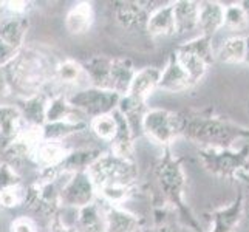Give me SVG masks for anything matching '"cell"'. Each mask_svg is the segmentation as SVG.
Instances as JSON below:
<instances>
[{
	"mask_svg": "<svg viewBox=\"0 0 249 232\" xmlns=\"http://www.w3.org/2000/svg\"><path fill=\"white\" fill-rule=\"evenodd\" d=\"M30 30V19L25 17H6L0 23V39L5 44L16 50H22L25 47V37Z\"/></svg>",
	"mask_w": 249,
	"mask_h": 232,
	"instance_id": "23",
	"label": "cell"
},
{
	"mask_svg": "<svg viewBox=\"0 0 249 232\" xmlns=\"http://www.w3.org/2000/svg\"><path fill=\"white\" fill-rule=\"evenodd\" d=\"M150 232H177V229H174V228L169 226V225H160L155 229H152Z\"/></svg>",
	"mask_w": 249,
	"mask_h": 232,
	"instance_id": "43",
	"label": "cell"
},
{
	"mask_svg": "<svg viewBox=\"0 0 249 232\" xmlns=\"http://www.w3.org/2000/svg\"><path fill=\"white\" fill-rule=\"evenodd\" d=\"M22 184V177L19 170L10 166L8 162L0 161V192L5 189L16 187Z\"/></svg>",
	"mask_w": 249,
	"mask_h": 232,
	"instance_id": "37",
	"label": "cell"
},
{
	"mask_svg": "<svg viewBox=\"0 0 249 232\" xmlns=\"http://www.w3.org/2000/svg\"><path fill=\"white\" fill-rule=\"evenodd\" d=\"M147 110H149L147 102H141L138 99L128 96V94H124V96L121 98V101H119V106H118V111L127 119L133 130L136 128V125L141 128L142 118H144Z\"/></svg>",
	"mask_w": 249,
	"mask_h": 232,
	"instance_id": "32",
	"label": "cell"
},
{
	"mask_svg": "<svg viewBox=\"0 0 249 232\" xmlns=\"http://www.w3.org/2000/svg\"><path fill=\"white\" fill-rule=\"evenodd\" d=\"M94 23V8L91 2L74 3L65 16V28L71 36H84Z\"/></svg>",
	"mask_w": 249,
	"mask_h": 232,
	"instance_id": "17",
	"label": "cell"
},
{
	"mask_svg": "<svg viewBox=\"0 0 249 232\" xmlns=\"http://www.w3.org/2000/svg\"><path fill=\"white\" fill-rule=\"evenodd\" d=\"M226 6L215 0H203L200 2L198 31L200 36L211 37L225 27Z\"/></svg>",
	"mask_w": 249,
	"mask_h": 232,
	"instance_id": "14",
	"label": "cell"
},
{
	"mask_svg": "<svg viewBox=\"0 0 249 232\" xmlns=\"http://www.w3.org/2000/svg\"><path fill=\"white\" fill-rule=\"evenodd\" d=\"M245 64L249 65V36L246 37V59H245Z\"/></svg>",
	"mask_w": 249,
	"mask_h": 232,
	"instance_id": "44",
	"label": "cell"
},
{
	"mask_svg": "<svg viewBox=\"0 0 249 232\" xmlns=\"http://www.w3.org/2000/svg\"><path fill=\"white\" fill-rule=\"evenodd\" d=\"M68 153H70V150L65 147L64 143L42 140L36 152H34L33 162L39 167V170L56 169L62 164Z\"/></svg>",
	"mask_w": 249,
	"mask_h": 232,
	"instance_id": "19",
	"label": "cell"
},
{
	"mask_svg": "<svg viewBox=\"0 0 249 232\" xmlns=\"http://www.w3.org/2000/svg\"><path fill=\"white\" fill-rule=\"evenodd\" d=\"M225 27L229 30H234V31H245L249 28L248 16H246V11H245L242 2L226 5Z\"/></svg>",
	"mask_w": 249,
	"mask_h": 232,
	"instance_id": "35",
	"label": "cell"
},
{
	"mask_svg": "<svg viewBox=\"0 0 249 232\" xmlns=\"http://www.w3.org/2000/svg\"><path fill=\"white\" fill-rule=\"evenodd\" d=\"M245 217L249 220V200L245 203Z\"/></svg>",
	"mask_w": 249,
	"mask_h": 232,
	"instance_id": "46",
	"label": "cell"
},
{
	"mask_svg": "<svg viewBox=\"0 0 249 232\" xmlns=\"http://www.w3.org/2000/svg\"><path fill=\"white\" fill-rule=\"evenodd\" d=\"M175 56L178 59L179 65L184 68V71L187 73V76L191 77V81L194 84V87L196 84H200L203 81V77L206 76L209 70V65L206 64L201 57H198L196 54L191 53V51H187L181 47H178L175 51Z\"/></svg>",
	"mask_w": 249,
	"mask_h": 232,
	"instance_id": "31",
	"label": "cell"
},
{
	"mask_svg": "<svg viewBox=\"0 0 249 232\" xmlns=\"http://www.w3.org/2000/svg\"><path fill=\"white\" fill-rule=\"evenodd\" d=\"M74 229L78 232H107L102 206L93 203L76 211Z\"/></svg>",
	"mask_w": 249,
	"mask_h": 232,
	"instance_id": "26",
	"label": "cell"
},
{
	"mask_svg": "<svg viewBox=\"0 0 249 232\" xmlns=\"http://www.w3.org/2000/svg\"><path fill=\"white\" fill-rule=\"evenodd\" d=\"M245 11H246V16H248V22H249V0H245V2H242Z\"/></svg>",
	"mask_w": 249,
	"mask_h": 232,
	"instance_id": "45",
	"label": "cell"
},
{
	"mask_svg": "<svg viewBox=\"0 0 249 232\" xmlns=\"http://www.w3.org/2000/svg\"><path fill=\"white\" fill-rule=\"evenodd\" d=\"M2 14H3V10H2V2H0V23H2Z\"/></svg>",
	"mask_w": 249,
	"mask_h": 232,
	"instance_id": "47",
	"label": "cell"
},
{
	"mask_svg": "<svg viewBox=\"0 0 249 232\" xmlns=\"http://www.w3.org/2000/svg\"><path fill=\"white\" fill-rule=\"evenodd\" d=\"M164 2L149 0H119L113 3V19L124 31L140 33L145 31L150 14Z\"/></svg>",
	"mask_w": 249,
	"mask_h": 232,
	"instance_id": "8",
	"label": "cell"
},
{
	"mask_svg": "<svg viewBox=\"0 0 249 232\" xmlns=\"http://www.w3.org/2000/svg\"><path fill=\"white\" fill-rule=\"evenodd\" d=\"M113 57L106 54H93L87 61H84V70L91 87L110 90V73Z\"/></svg>",
	"mask_w": 249,
	"mask_h": 232,
	"instance_id": "18",
	"label": "cell"
},
{
	"mask_svg": "<svg viewBox=\"0 0 249 232\" xmlns=\"http://www.w3.org/2000/svg\"><path fill=\"white\" fill-rule=\"evenodd\" d=\"M145 31H147V34L152 37L177 36L175 19H174V6H172V2L162 3L160 8H157V10L150 14Z\"/></svg>",
	"mask_w": 249,
	"mask_h": 232,
	"instance_id": "20",
	"label": "cell"
},
{
	"mask_svg": "<svg viewBox=\"0 0 249 232\" xmlns=\"http://www.w3.org/2000/svg\"><path fill=\"white\" fill-rule=\"evenodd\" d=\"M48 232H78V231L74 229V226L67 225V223L61 218V215H56L53 218H50Z\"/></svg>",
	"mask_w": 249,
	"mask_h": 232,
	"instance_id": "41",
	"label": "cell"
},
{
	"mask_svg": "<svg viewBox=\"0 0 249 232\" xmlns=\"http://www.w3.org/2000/svg\"><path fill=\"white\" fill-rule=\"evenodd\" d=\"M31 8V2L27 0H8V2H2V10L6 17H25L28 14Z\"/></svg>",
	"mask_w": 249,
	"mask_h": 232,
	"instance_id": "38",
	"label": "cell"
},
{
	"mask_svg": "<svg viewBox=\"0 0 249 232\" xmlns=\"http://www.w3.org/2000/svg\"><path fill=\"white\" fill-rule=\"evenodd\" d=\"M198 160L211 175L229 181H242L249 187V143L238 149L200 147Z\"/></svg>",
	"mask_w": 249,
	"mask_h": 232,
	"instance_id": "4",
	"label": "cell"
},
{
	"mask_svg": "<svg viewBox=\"0 0 249 232\" xmlns=\"http://www.w3.org/2000/svg\"><path fill=\"white\" fill-rule=\"evenodd\" d=\"M96 186L90 178L89 172H78V174L68 175L62 183L61 203L62 208L78 211L89 204L96 203Z\"/></svg>",
	"mask_w": 249,
	"mask_h": 232,
	"instance_id": "9",
	"label": "cell"
},
{
	"mask_svg": "<svg viewBox=\"0 0 249 232\" xmlns=\"http://www.w3.org/2000/svg\"><path fill=\"white\" fill-rule=\"evenodd\" d=\"M178 135L200 147L234 149L240 141L249 140V128L217 115L211 108L177 111Z\"/></svg>",
	"mask_w": 249,
	"mask_h": 232,
	"instance_id": "1",
	"label": "cell"
},
{
	"mask_svg": "<svg viewBox=\"0 0 249 232\" xmlns=\"http://www.w3.org/2000/svg\"><path fill=\"white\" fill-rule=\"evenodd\" d=\"M90 123L87 121H59V123H47L42 127V138L47 141L62 143L65 138L82 130H87Z\"/></svg>",
	"mask_w": 249,
	"mask_h": 232,
	"instance_id": "30",
	"label": "cell"
},
{
	"mask_svg": "<svg viewBox=\"0 0 249 232\" xmlns=\"http://www.w3.org/2000/svg\"><path fill=\"white\" fill-rule=\"evenodd\" d=\"M194 84L191 77L187 76L184 68L179 65L175 53H172L167 59L164 68L161 70V77H160V85L158 90L166 91V93H184L191 90Z\"/></svg>",
	"mask_w": 249,
	"mask_h": 232,
	"instance_id": "13",
	"label": "cell"
},
{
	"mask_svg": "<svg viewBox=\"0 0 249 232\" xmlns=\"http://www.w3.org/2000/svg\"><path fill=\"white\" fill-rule=\"evenodd\" d=\"M104 152L99 149H78L71 150L67 155V158L59 169H61L62 175H73L78 172H87L94 161H96Z\"/></svg>",
	"mask_w": 249,
	"mask_h": 232,
	"instance_id": "28",
	"label": "cell"
},
{
	"mask_svg": "<svg viewBox=\"0 0 249 232\" xmlns=\"http://www.w3.org/2000/svg\"><path fill=\"white\" fill-rule=\"evenodd\" d=\"M87 172L98 192L107 187H136L140 177L135 161L119 158L110 152L102 153Z\"/></svg>",
	"mask_w": 249,
	"mask_h": 232,
	"instance_id": "5",
	"label": "cell"
},
{
	"mask_svg": "<svg viewBox=\"0 0 249 232\" xmlns=\"http://www.w3.org/2000/svg\"><path fill=\"white\" fill-rule=\"evenodd\" d=\"M48 99L50 96L45 91L34 94V96H30L27 99H20V104L17 107L22 111L25 124L30 127H44Z\"/></svg>",
	"mask_w": 249,
	"mask_h": 232,
	"instance_id": "25",
	"label": "cell"
},
{
	"mask_svg": "<svg viewBox=\"0 0 249 232\" xmlns=\"http://www.w3.org/2000/svg\"><path fill=\"white\" fill-rule=\"evenodd\" d=\"M160 77H161V68L158 67L141 68V70L136 71L130 85V90H128L127 94L141 102H147V99L158 90Z\"/></svg>",
	"mask_w": 249,
	"mask_h": 232,
	"instance_id": "16",
	"label": "cell"
},
{
	"mask_svg": "<svg viewBox=\"0 0 249 232\" xmlns=\"http://www.w3.org/2000/svg\"><path fill=\"white\" fill-rule=\"evenodd\" d=\"M107 232H144L145 221L123 206H102Z\"/></svg>",
	"mask_w": 249,
	"mask_h": 232,
	"instance_id": "12",
	"label": "cell"
},
{
	"mask_svg": "<svg viewBox=\"0 0 249 232\" xmlns=\"http://www.w3.org/2000/svg\"><path fill=\"white\" fill-rule=\"evenodd\" d=\"M0 209H2V208H0Z\"/></svg>",
	"mask_w": 249,
	"mask_h": 232,
	"instance_id": "49",
	"label": "cell"
},
{
	"mask_svg": "<svg viewBox=\"0 0 249 232\" xmlns=\"http://www.w3.org/2000/svg\"><path fill=\"white\" fill-rule=\"evenodd\" d=\"M82 79H87L82 62L74 61V59L59 61L56 67L54 82H57L59 85H64V87H78V85H81Z\"/></svg>",
	"mask_w": 249,
	"mask_h": 232,
	"instance_id": "29",
	"label": "cell"
},
{
	"mask_svg": "<svg viewBox=\"0 0 249 232\" xmlns=\"http://www.w3.org/2000/svg\"><path fill=\"white\" fill-rule=\"evenodd\" d=\"M248 113H249V101H248Z\"/></svg>",
	"mask_w": 249,
	"mask_h": 232,
	"instance_id": "48",
	"label": "cell"
},
{
	"mask_svg": "<svg viewBox=\"0 0 249 232\" xmlns=\"http://www.w3.org/2000/svg\"><path fill=\"white\" fill-rule=\"evenodd\" d=\"M25 127L27 124L19 107L13 104H0V153H3L19 138Z\"/></svg>",
	"mask_w": 249,
	"mask_h": 232,
	"instance_id": "11",
	"label": "cell"
},
{
	"mask_svg": "<svg viewBox=\"0 0 249 232\" xmlns=\"http://www.w3.org/2000/svg\"><path fill=\"white\" fill-rule=\"evenodd\" d=\"M246 59V37L243 36H229L220 44L215 51V61L226 65L245 64Z\"/></svg>",
	"mask_w": 249,
	"mask_h": 232,
	"instance_id": "27",
	"label": "cell"
},
{
	"mask_svg": "<svg viewBox=\"0 0 249 232\" xmlns=\"http://www.w3.org/2000/svg\"><path fill=\"white\" fill-rule=\"evenodd\" d=\"M116 118H118V132L113 141L110 143V153L116 155L119 158L135 161V143H133L135 130L118 110H116Z\"/></svg>",
	"mask_w": 249,
	"mask_h": 232,
	"instance_id": "21",
	"label": "cell"
},
{
	"mask_svg": "<svg viewBox=\"0 0 249 232\" xmlns=\"http://www.w3.org/2000/svg\"><path fill=\"white\" fill-rule=\"evenodd\" d=\"M17 54H19V50L10 47L0 39V68H6L14 61Z\"/></svg>",
	"mask_w": 249,
	"mask_h": 232,
	"instance_id": "40",
	"label": "cell"
},
{
	"mask_svg": "<svg viewBox=\"0 0 249 232\" xmlns=\"http://www.w3.org/2000/svg\"><path fill=\"white\" fill-rule=\"evenodd\" d=\"M10 232H39V229L33 218L19 215L10 223Z\"/></svg>",
	"mask_w": 249,
	"mask_h": 232,
	"instance_id": "39",
	"label": "cell"
},
{
	"mask_svg": "<svg viewBox=\"0 0 249 232\" xmlns=\"http://www.w3.org/2000/svg\"><path fill=\"white\" fill-rule=\"evenodd\" d=\"M179 47L187 50V51H191V53L196 54L198 57H201L209 67H212V64L215 62V51H213V48H212V39L211 37L196 36L191 40L184 42V44L179 45Z\"/></svg>",
	"mask_w": 249,
	"mask_h": 232,
	"instance_id": "34",
	"label": "cell"
},
{
	"mask_svg": "<svg viewBox=\"0 0 249 232\" xmlns=\"http://www.w3.org/2000/svg\"><path fill=\"white\" fill-rule=\"evenodd\" d=\"M57 64L59 61L48 51L25 45L14 61L5 68L11 93L20 99H27L45 91L48 85L54 82Z\"/></svg>",
	"mask_w": 249,
	"mask_h": 232,
	"instance_id": "2",
	"label": "cell"
},
{
	"mask_svg": "<svg viewBox=\"0 0 249 232\" xmlns=\"http://www.w3.org/2000/svg\"><path fill=\"white\" fill-rule=\"evenodd\" d=\"M136 68L133 61L128 57H113L111 64V73H110V90L119 93L121 96L128 93L130 90L132 81L136 74Z\"/></svg>",
	"mask_w": 249,
	"mask_h": 232,
	"instance_id": "22",
	"label": "cell"
},
{
	"mask_svg": "<svg viewBox=\"0 0 249 232\" xmlns=\"http://www.w3.org/2000/svg\"><path fill=\"white\" fill-rule=\"evenodd\" d=\"M155 178L162 200L178 212V215L184 220L186 226L195 232H200L201 228L198 221L186 204V172L183 169L181 161L170 152V149L162 150L161 158L155 164Z\"/></svg>",
	"mask_w": 249,
	"mask_h": 232,
	"instance_id": "3",
	"label": "cell"
},
{
	"mask_svg": "<svg viewBox=\"0 0 249 232\" xmlns=\"http://www.w3.org/2000/svg\"><path fill=\"white\" fill-rule=\"evenodd\" d=\"M59 121H87L78 110L73 108L68 96L61 93H56L50 96L47 104V115H45V124L47 123H59Z\"/></svg>",
	"mask_w": 249,
	"mask_h": 232,
	"instance_id": "24",
	"label": "cell"
},
{
	"mask_svg": "<svg viewBox=\"0 0 249 232\" xmlns=\"http://www.w3.org/2000/svg\"><path fill=\"white\" fill-rule=\"evenodd\" d=\"M246 195L243 191H238V195L228 206L213 209L211 212V231L208 232H234L240 221L245 217Z\"/></svg>",
	"mask_w": 249,
	"mask_h": 232,
	"instance_id": "10",
	"label": "cell"
},
{
	"mask_svg": "<svg viewBox=\"0 0 249 232\" xmlns=\"http://www.w3.org/2000/svg\"><path fill=\"white\" fill-rule=\"evenodd\" d=\"M25 198H27V186H16L5 189L0 192V208L3 209H16L19 206L25 204Z\"/></svg>",
	"mask_w": 249,
	"mask_h": 232,
	"instance_id": "36",
	"label": "cell"
},
{
	"mask_svg": "<svg viewBox=\"0 0 249 232\" xmlns=\"http://www.w3.org/2000/svg\"><path fill=\"white\" fill-rule=\"evenodd\" d=\"M121 98V94L116 91L91 87V85L68 94L71 107L78 110L85 119L90 118V121L102 115L115 113Z\"/></svg>",
	"mask_w": 249,
	"mask_h": 232,
	"instance_id": "6",
	"label": "cell"
},
{
	"mask_svg": "<svg viewBox=\"0 0 249 232\" xmlns=\"http://www.w3.org/2000/svg\"><path fill=\"white\" fill-rule=\"evenodd\" d=\"M10 93H11V90H10V84H8V79H6L5 68H0V98H5Z\"/></svg>",
	"mask_w": 249,
	"mask_h": 232,
	"instance_id": "42",
	"label": "cell"
},
{
	"mask_svg": "<svg viewBox=\"0 0 249 232\" xmlns=\"http://www.w3.org/2000/svg\"><path fill=\"white\" fill-rule=\"evenodd\" d=\"M177 36H184L192 31H198L200 2L195 0H177L172 2Z\"/></svg>",
	"mask_w": 249,
	"mask_h": 232,
	"instance_id": "15",
	"label": "cell"
},
{
	"mask_svg": "<svg viewBox=\"0 0 249 232\" xmlns=\"http://www.w3.org/2000/svg\"><path fill=\"white\" fill-rule=\"evenodd\" d=\"M141 130L149 141L162 147V150L170 149L172 143L179 138L177 111L158 107L149 108L142 118Z\"/></svg>",
	"mask_w": 249,
	"mask_h": 232,
	"instance_id": "7",
	"label": "cell"
},
{
	"mask_svg": "<svg viewBox=\"0 0 249 232\" xmlns=\"http://www.w3.org/2000/svg\"><path fill=\"white\" fill-rule=\"evenodd\" d=\"M90 130L98 140L104 143H111L118 132V118L116 111L110 115H102L90 121Z\"/></svg>",
	"mask_w": 249,
	"mask_h": 232,
	"instance_id": "33",
	"label": "cell"
}]
</instances>
